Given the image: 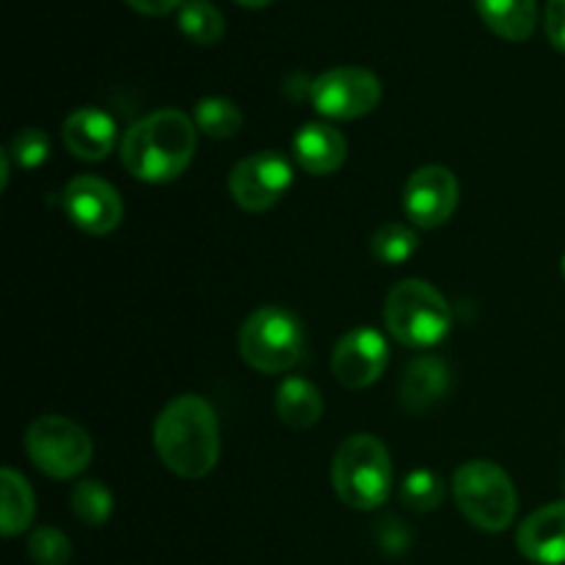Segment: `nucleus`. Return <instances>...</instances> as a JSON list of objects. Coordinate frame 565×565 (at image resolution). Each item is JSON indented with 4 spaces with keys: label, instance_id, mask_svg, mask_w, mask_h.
Instances as JSON below:
<instances>
[{
    "label": "nucleus",
    "instance_id": "5701e85b",
    "mask_svg": "<svg viewBox=\"0 0 565 565\" xmlns=\"http://www.w3.org/2000/svg\"><path fill=\"white\" fill-rule=\"evenodd\" d=\"M72 511H75L77 522L86 527H103L114 513V494L103 480H81L72 489Z\"/></svg>",
    "mask_w": 565,
    "mask_h": 565
},
{
    "label": "nucleus",
    "instance_id": "cd10ccee",
    "mask_svg": "<svg viewBox=\"0 0 565 565\" xmlns=\"http://www.w3.org/2000/svg\"><path fill=\"white\" fill-rule=\"evenodd\" d=\"M130 9L141 11V14H149V17H163L169 14V11L180 9L185 0H125Z\"/></svg>",
    "mask_w": 565,
    "mask_h": 565
},
{
    "label": "nucleus",
    "instance_id": "f257e3e1",
    "mask_svg": "<svg viewBox=\"0 0 565 565\" xmlns=\"http://www.w3.org/2000/svg\"><path fill=\"white\" fill-rule=\"evenodd\" d=\"M152 441L160 461L177 478H207L221 458V428L215 408L199 395L174 397L160 412Z\"/></svg>",
    "mask_w": 565,
    "mask_h": 565
},
{
    "label": "nucleus",
    "instance_id": "a211bd4d",
    "mask_svg": "<svg viewBox=\"0 0 565 565\" xmlns=\"http://www.w3.org/2000/svg\"><path fill=\"white\" fill-rule=\"evenodd\" d=\"M478 11L486 25L508 42H524L533 36L539 22L535 0H478Z\"/></svg>",
    "mask_w": 565,
    "mask_h": 565
},
{
    "label": "nucleus",
    "instance_id": "c85d7f7f",
    "mask_svg": "<svg viewBox=\"0 0 565 565\" xmlns=\"http://www.w3.org/2000/svg\"><path fill=\"white\" fill-rule=\"evenodd\" d=\"M241 6H246V9H265V6H270L274 0H237Z\"/></svg>",
    "mask_w": 565,
    "mask_h": 565
},
{
    "label": "nucleus",
    "instance_id": "f8f14e48",
    "mask_svg": "<svg viewBox=\"0 0 565 565\" xmlns=\"http://www.w3.org/2000/svg\"><path fill=\"white\" fill-rule=\"evenodd\" d=\"M390 364V345L384 334L370 326L351 329L331 353V373L345 390H367L384 375Z\"/></svg>",
    "mask_w": 565,
    "mask_h": 565
},
{
    "label": "nucleus",
    "instance_id": "4be33fe9",
    "mask_svg": "<svg viewBox=\"0 0 565 565\" xmlns=\"http://www.w3.org/2000/svg\"><path fill=\"white\" fill-rule=\"evenodd\" d=\"M419 237L412 226L397 224V221H390V224L379 226L370 237V254H373L379 263L384 265H403L417 254Z\"/></svg>",
    "mask_w": 565,
    "mask_h": 565
},
{
    "label": "nucleus",
    "instance_id": "20e7f679",
    "mask_svg": "<svg viewBox=\"0 0 565 565\" xmlns=\"http://www.w3.org/2000/svg\"><path fill=\"white\" fill-rule=\"evenodd\" d=\"M303 348H307V331L301 318L279 303L254 309L243 320L237 334V351L243 362L265 375L287 373L296 367L303 359Z\"/></svg>",
    "mask_w": 565,
    "mask_h": 565
},
{
    "label": "nucleus",
    "instance_id": "c756f323",
    "mask_svg": "<svg viewBox=\"0 0 565 565\" xmlns=\"http://www.w3.org/2000/svg\"><path fill=\"white\" fill-rule=\"evenodd\" d=\"M563 276H565V257H563Z\"/></svg>",
    "mask_w": 565,
    "mask_h": 565
},
{
    "label": "nucleus",
    "instance_id": "4468645a",
    "mask_svg": "<svg viewBox=\"0 0 565 565\" xmlns=\"http://www.w3.org/2000/svg\"><path fill=\"white\" fill-rule=\"evenodd\" d=\"M292 158L309 174L329 177L345 163L348 141L337 127L323 125V121H309L292 138Z\"/></svg>",
    "mask_w": 565,
    "mask_h": 565
},
{
    "label": "nucleus",
    "instance_id": "0eeeda50",
    "mask_svg": "<svg viewBox=\"0 0 565 565\" xmlns=\"http://www.w3.org/2000/svg\"><path fill=\"white\" fill-rule=\"evenodd\" d=\"M25 450L33 467L53 480H72L92 463V436L70 417H36L25 434Z\"/></svg>",
    "mask_w": 565,
    "mask_h": 565
},
{
    "label": "nucleus",
    "instance_id": "423d86ee",
    "mask_svg": "<svg viewBox=\"0 0 565 565\" xmlns=\"http://www.w3.org/2000/svg\"><path fill=\"white\" fill-rule=\"evenodd\" d=\"M452 497L467 522L483 533L508 530L519 511V497L511 475L500 463L483 461V458L456 469Z\"/></svg>",
    "mask_w": 565,
    "mask_h": 565
},
{
    "label": "nucleus",
    "instance_id": "a878e982",
    "mask_svg": "<svg viewBox=\"0 0 565 565\" xmlns=\"http://www.w3.org/2000/svg\"><path fill=\"white\" fill-rule=\"evenodd\" d=\"M9 154L17 166H22V169H39V166L50 158L47 132L39 130V127H25V130H20L14 136Z\"/></svg>",
    "mask_w": 565,
    "mask_h": 565
},
{
    "label": "nucleus",
    "instance_id": "393cba45",
    "mask_svg": "<svg viewBox=\"0 0 565 565\" xmlns=\"http://www.w3.org/2000/svg\"><path fill=\"white\" fill-rule=\"evenodd\" d=\"M28 555L36 565H66L72 557V544L58 527L44 524L28 539Z\"/></svg>",
    "mask_w": 565,
    "mask_h": 565
},
{
    "label": "nucleus",
    "instance_id": "6ab92c4d",
    "mask_svg": "<svg viewBox=\"0 0 565 565\" xmlns=\"http://www.w3.org/2000/svg\"><path fill=\"white\" fill-rule=\"evenodd\" d=\"M0 502H3L0 505V533L6 539L25 533L36 513V500H33L28 480L17 469L6 467L0 472Z\"/></svg>",
    "mask_w": 565,
    "mask_h": 565
},
{
    "label": "nucleus",
    "instance_id": "1a4fd4ad",
    "mask_svg": "<svg viewBox=\"0 0 565 565\" xmlns=\"http://www.w3.org/2000/svg\"><path fill=\"white\" fill-rule=\"evenodd\" d=\"M292 185V166L276 149L254 152L237 160L230 171V193L235 204L246 213H265L281 202Z\"/></svg>",
    "mask_w": 565,
    "mask_h": 565
},
{
    "label": "nucleus",
    "instance_id": "9d476101",
    "mask_svg": "<svg viewBox=\"0 0 565 565\" xmlns=\"http://www.w3.org/2000/svg\"><path fill=\"white\" fill-rule=\"evenodd\" d=\"M458 177L447 166H423L408 177L403 188L406 218L419 230H436L447 224L458 207Z\"/></svg>",
    "mask_w": 565,
    "mask_h": 565
},
{
    "label": "nucleus",
    "instance_id": "aec40b11",
    "mask_svg": "<svg viewBox=\"0 0 565 565\" xmlns=\"http://www.w3.org/2000/svg\"><path fill=\"white\" fill-rule=\"evenodd\" d=\"M193 121H196L199 132L215 138V141H224V138H235L241 132L243 110L226 97H204L196 103Z\"/></svg>",
    "mask_w": 565,
    "mask_h": 565
},
{
    "label": "nucleus",
    "instance_id": "2eb2a0df",
    "mask_svg": "<svg viewBox=\"0 0 565 565\" xmlns=\"http://www.w3.org/2000/svg\"><path fill=\"white\" fill-rule=\"evenodd\" d=\"M64 143L75 158L105 160L116 147V121L103 108H77L64 119Z\"/></svg>",
    "mask_w": 565,
    "mask_h": 565
},
{
    "label": "nucleus",
    "instance_id": "9b49d317",
    "mask_svg": "<svg viewBox=\"0 0 565 565\" xmlns=\"http://www.w3.org/2000/svg\"><path fill=\"white\" fill-rule=\"evenodd\" d=\"M64 213L72 224L86 235L103 237L110 235L121 224L125 204L119 191L99 177L81 174L66 182L64 188Z\"/></svg>",
    "mask_w": 565,
    "mask_h": 565
},
{
    "label": "nucleus",
    "instance_id": "39448f33",
    "mask_svg": "<svg viewBox=\"0 0 565 565\" xmlns=\"http://www.w3.org/2000/svg\"><path fill=\"white\" fill-rule=\"evenodd\" d=\"M384 320L390 334L412 351H428L447 340L452 329V309L434 285L406 279L386 296Z\"/></svg>",
    "mask_w": 565,
    "mask_h": 565
},
{
    "label": "nucleus",
    "instance_id": "dca6fc26",
    "mask_svg": "<svg viewBox=\"0 0 565 565\" xmlns=\"http://www.w3.org/2000/svg\"><path fill=\"white\" fill-rule=\"evenodd\" d=\"M450 392V367L439 356H419L401 379V403L406 412L423 414Z\"/></svg>",
    "mask_w": 565,
    "mask_h": 565
},
{
    "label": "nucleus",
    "instance_id": "ddd939ff",
    "mask_svg": "<svg viewBox=\"0 0 565 565\" xmlns=\"http://www.w3.org/2000/svg\"><path fill=\"white\" fill-rule=\"evenodd\" d=\"M516 546L535 565H565V502L530 513L519 527Z\"/></svg>",
    "mask_w": 565,
    "mask_h": 565
},
{
    "label": "nucleus",
    "instance_id": "6e6552de",
    "mask_svg": "<svg viewBox=\"0 0 565 565\" xmlns=\"http://www.w3.org/2000/svg\"><path fill=\"white\" fill-rule=\"evenodd\" d=\"M309 99L331 121L362 119L379 108L381 81L364 66H334L309 83Z\"/></svg>",
    "mask_w": 565,
    "mask_h": 565
},
{
    "label": "nucleus",
    "instance_id": "f03ea898",
    "mask_svg": "<svg viewBox=\"0 0 565 565\" xmlns=\"http://www.w3.org/2000/svg\"><path fill=\"white\" fill-rule=\"evenodd\" d=\"M199 127L188 114L163 108L130 125L121 138V163L141 182H171L196 154Z\"/></svg>",
    "mask_w": 565,
    "mask_h": 565
},
{
    "label": "nucleus",
    "instance_id": "412c9836",
    "mask_svg": "<svg viewBox=\"0 0 565 565\" xmlns=\"http://www.w3.org/2000/svg\"><path fill=\"white\" fill-rule=\"evenodd\" d=\"M177 25L196 44H215L224 36V14L210 0H185L177 11Z\"/></svg>",
    "mask_w": 565,
    "mask_h": 565
},
{
    "label": "nucleus",
    "instance_id": "f3484780",
    "mask_svg": "<svg viewBox=\"0 0 565 565\" xmlns=\"http://www.w3.org/2000/svg\"><path fill=\"white\" fill-rule=\"evenodd\" d=\"M276 414L287 428L307 430L323 417V395L312 381L292 375L281 381L279 395H276Z\"/></svg>",
    "mask_w": 565,
    "mask_h": 565
},
{
    "label": "nucleus",
    "instance_id": "7ed1b4c3",
    "mask_svg": "<svg viewBox=\"0 0 565 565\" xmlns=\"http://www.w3.org/2000/svg\"><path fill=\"white\" fill-rule=\"evenodd\" d=\"M331 486L348 508L375 511L395 489V469L384 441L370 434L348 436L331 461Z\"/></svg>",
    "mask_w": 565,
    "mask_h": 565
},
{
    "label": "nucleus",
    "instance_id": "b1692460",
    "mask_svg": "<svg viewBox=\"0 0 565 565\" xmlns=\"http://www.w3.org/2000/svg\"><path fill=\"white\" fill-rule=\"evenodd\" d=\"M401 500L403 505L412 508V511H436L445 500V483L436 472L430 469H414L401 486Z\"/></svg>",
    "mask_w": 565,
    "mask_h": 565
},
{
    "label": "nucleus",
    "instance_id": "bb28decb",
    "mask_svg": "<svg viewBox=\"0 0 565 565\" xmlns=\"http://www.w3.org/2000/svg\"><path fill=\"white\" fill-rule=\"evenodd\" d=\"M544 28L552 47H557L561 53H565V0H546Z\"/></svg>",
    "mask_w": 565,
    "mask_h": 565
}]
</instances>
